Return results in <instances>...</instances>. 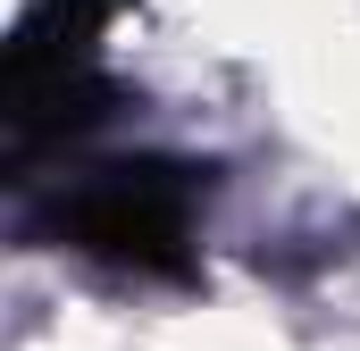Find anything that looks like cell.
<instances>
[{"label": "cell", "instance_id": "cell-2", "mask_svg": "<svg viewBox=\"0 0 360 351\" xmlns=\"http://www.w3.org/2000/svg\"><path fill=\"white\" fill-rule=\"evenodd\" d=\"M193 201H201L193 168L117 159V168H92L84 184H68L59 234L84 260L134 267V276H184V260H193Z\"/></svg>", "mask_w": 360, "mask_h": 351}, {"label": "cell", "instance_id": "cell-1", "mask_svg": "<svg viewBox=\"0 0 360 351\" xmlns=\"http://www.w3.org/2000/svg\"><path fill=\"white\" fill-rule=\"evenodd\" d=\"M117 17V0H34L8 67H0V109L17 151L34 143H68L92 117H109V76H101V25Z\"/></svg>", "mask_w": 360, "mask_h": 351}]
</instances>
